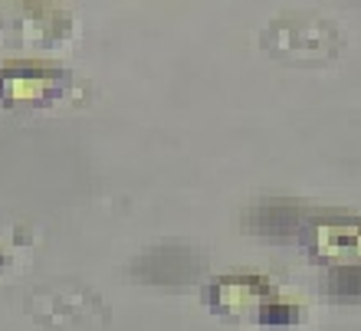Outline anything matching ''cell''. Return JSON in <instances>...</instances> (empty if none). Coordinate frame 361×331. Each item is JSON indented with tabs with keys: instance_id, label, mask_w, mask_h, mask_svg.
Listing matches in <instances>:
<instances>
[{
	"instance_id": "cell-4",
	"label": "cell",
	"mask_w": 361,
	"mask_h": 331,
	"mask_svg": "<svg viewBox=\"0 0 361 331\" xmlns=\"http://www.w3.org/2000/svg\"><path fill=\"white\" fill-rule=\"evenodd\" d=\"M73 33V13L47 0H13L0 4V49L56 46Z\"/></svg>"
},
{
	"instance_id": "cell-1",
	"label": "cell",
	"mask_w": 361,
	"mask_h": 331,
	"mask_svg": "<svg viewBox=\"0 0 361 331\" xmlns=\"http://www.w3.org/2000/svg\"><path fill=\"white\" fill-rule=\"evenodd\" d=\"M342 30L335 27L322 13L309 10H286L276 13L267 27L259 30V46L269 56L283 63H299V66H322L332 63L342 53Z\"/></svg>"
},
{
	"instance_id": "cell-5",
	"label": "cell",
	"mask_w": 361,
	"mask_h": 331,
	"mask_svg": "<svg viewBox=\"0 0 361 331\" xmlns=\"http://www.w3.org/2000/svg\"><path fill=\"white\" fill-rule=\"evenodd\" d=\"M305 246L312 259L332 269L361 266V217H325L305 230Z\"/></svg>"
},
{
	"instance_id": "cell-2",
	"label": "cell",
	"mask_w": 361,
	"mask_h": 331,
	"mask_svg": "<svg viewBox=\"0 0 361 331\" xmlns=\"http://www.w3.org/2000/svg\"><path fill=\"white\" fill-rule=\"evenodd\" d=\"M23 308L37 325L53 331H82L109 325L112 312L109 302L95 292L92 285L76 279H56L43 282L23 295Z\"/></svg>"
},
{
	"instance_id": "cell-8",
	"label": "cell",
	"mask_w": 361,
	"mask_h": 331,
	"mask_svg": "<svg viewBox=\"0 0 361 331\" xmlns=\"http://www.w3.org/2000/svg\"><path fill=\"white\" fill-rule=\"evenodd\" d=\"M325 292L342 302H355L361 299V266H345V269H332L325 279Z\"/></svg>"
},
{
	"instance_id": "cell-3",
	"label": "cell",
	"mask_w": 361,
	"mask_h": 331,
	"mask_svg": "<svg viewBox=\"0 0 361 331\" xmlns=\"http://www.w3.org/2000/svg\"><path fill=\"white\" fill-rule=\"evenodd\" d=\"M82 92V82L73 69L10 59L0 63V105L4 108H56Z\"/></svg>"
},
{
	"instance_id": "cell-7",
	"label": "cell",
	"mask_w": 361,
	"mask_h": 331,
	"mask_svg": "<svg viewBox=\"0 0 361 331\" xmlns=\"http://www.w3.org/2000/svg\"><path fill=\"white\" fill-rule=\"evenodd\" d=\"M200 269H204V256L194 246H184V243H161V246L145 249L128 266V273L142 275L148 282H174V285L197 279Z\"/></svg>"
},
{
	"instance_id": "cell-6",
	"label": "cell",
	"mask_w": 361,
	"mask_h": 331,
	"mask_svg": "<svg viewBox=\"0 0 361 331\" xmlns=\"http://www.w3.org/2000/svg\"><path fill=\"white\" fill-rule=\"evenodd\" d=\"M273 282L263 275H220L214 282L204 285V302L217 315L230 318H243V315H257L273 302Z\"/></svg>"
},
{
	"instance_id": "cell-9",
	"label": "cell",
	"mask_w": 361,
	"mask_h": 331,
	"mask_svg": "<svg viewBox=\"0 0 361 331\" xmlns=\"http://www.w3.org/2000/svg\"><path fill=\"white\" fill-rule=\"evenodd\" d=\"M302 318V312L295 308V305H276L269 302L263 312H259V322H267V325H293Z\"/></svg>"
}]
</instances>
